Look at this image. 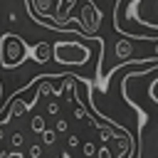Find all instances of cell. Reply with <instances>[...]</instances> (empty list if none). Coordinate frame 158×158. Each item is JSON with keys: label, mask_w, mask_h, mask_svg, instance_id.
I'll list each match as a JSON object with an SVG mask.
<instances>
[{"label": "cell", "mask_w": 158, "mask_h": 158, "mask_svg": "<svg viewBox=\"0 0 158 158\" xmlns=\"http://www.w3.org/2000/svg\"><path fill=\"white\" fill-rule=\"evenodd\" d=\"M131 54V44L128 42H116V59H126Z\"/></svg>", "instance_id": "5"}, {"label": "cell", "mask_w": 158, "mask_h": 158, "mask_svg": "<svg viewBox=\"0 0 158 158\" xmlns=\"http://www.w3.org/2000/svg\"><path fill=\"white\" fill-rule=\"evenodd\" d=\"M52 59L64 67H84L91 59V47L79 40H62L52 44Z\"/></svg>", "instance_id": "2"}, {"label": "cell", "mask_w": 158, "mask_h": 158, "mask_svg": "<svg viewBox=\"0 0 158 158\" xmlns=\"http://www.w3.org/2000/svg\"><path fill=\"white\" fill-rule=\"evenodd\" d=\"M84 153H86V156H94V146L86 143V146H84Z\"/></svg>", "instance_id": "14"}, {"label": "cell", "mask_w": 158, "mask_h": 158, "mask_svg": "<svg viewBox=\"0 0 158 158\" xmlns=\"http://www.w3.org/2000/svg\"><path fill=\"white\" fill-rule=\"evenodd\" d=\"M74 116H77V118H86V109H84V106L79 104V106L74 109Z\"/></svg>", "instance_id": "9"}, {"label": "cell", "mask_w": 158, "mask_h": 158, "mask_svg": "<svg viewBox=\"0 0 158 158\" xmlns=\"http://www.w3.org/2000/svg\"><path fill=\"white\" fill-rule=\"evenodd\" d=\"M148 94H151V99H153V104H158V77L151 81V89H148Z\"/></svg>", "instance_id": "8"}, {"label": "cell", "mask_w": 158, "mask_h": 158, "mask_svg": "<svg viewBox=\"0 0 158 158\" xmlns=\"http://www.w3.org/2000/svg\"><path fill=\"white\" fill-rule=\"evenodd\" d=\"M42 156V148L40 146H32V153H30V158H40Z\"/></svg>", "instance_id": "12"}, {"label": "cell", "mask_w": 158, "mask_h": 158, "mask_svg": "<svg viewBox=\"0 0 158 158\" xmlns=\"http://www.w3.org/2000/svg\"><path fill=\"white\" fill-rule=\"evenodd\" d=\"M126 17L146 30L158 32V0H131L126 7Z\"/></svg>", "instance_id": "3"}, {"label": "cell", "mask_w": 158, "mask_h": 158, "mask_svg": "<svg viewBox=\"0 0 158 158\" xmlns=\"http://www.w3.org/2000/svg\"><path fill=\"white\" fill-rule=\"evenodd\" d=\"M32 47L12 32H2L0 35V69H17L27 57H30Z\"/></svg>", "instance_id": "1"}, {"label": "cell", "mask_w": 158, "mask_h": 158, "mask_svg": "<svg viewBox=\"0 0 158 158\" xmlns=\"http://www.w3.org/2000/svg\"><path fill=\"white\" fill-rule=\"evenodd\" d=\"M54 138H57V131H52V128H44L42 131V141L44 143H54Z\"/></svg>", "instance_id": "7"}, {"label": "cell", "mask_w": 158, "mask_h": 158, "mask_svg": "<svg viewBox=\"0 0 158 158\" xmlns=\"http://www.w3.org/2000/svg\"><path fill=\"white\" fill-rule=\"evenodd\" d=\"M22 141H25L22 133H15V136H12V146H22Z\"/></svg>", "instance_id": "11"}, {"label": "cell", "mask_w": 158, "mask_h": 158, "mask_svg": "<svg viewBox=\"0 0 158 158\" xmlns=\"http://www.w3.org/2000/svg\"><path fill=\"white\" fill-rule=\"evenodd\" d=\"M57 131H67V121H64V118L57 121Z\"/></svg>", "instance_id": "13"}, {"label": "cell", "mask_w": 158, "mask_h": 158, "mask_svg": "<svg viewBox=\"0 0 158 158\" xmlns=\"http://www.w3.org/2000/svg\"><path fill=\"white\" fill-rule=\"evenodd\" d=\"M69 146H79V136H72L69 138Z\"/></svg>", "instance_id": "15"}, {"label": "cell", "mask_w": 158, "mask_h": 158, "mask_svg": "<svg viewBox=\"0 0 158 158\" xmlns=\"http://www.w3.org/2000/svg\"><path fill=\"white\" fill-rule=\"evenodd\" d=\"M99 131H101V138H104V141H109V138H111V136H114V133H111V131H109V128H106V126H101V128H99Z\"/></svg>", "instance_id": "10"}, {"label": "cell", "mask_w": 158, "mask_h": 158, "mask_svg": "<svg viewBox=\"0 0 158 158\" xmlns=\"http://www.w3.org/2000/svg\"><path fill=\"white\" fill-rule=\"evenodd\" d=\"M30 57L37 62V64H44L49 57H52V44H47V42H37L35 47H32V52H30Z\"/></svg>", "instance_id": "4"}, {"label": "cell", "mask_w": 158, "mask_h": 158, "mask_svg": "<svg viewBox=\"0 0 158 158\" xmlns=\"http://www.w3.org/2000/svg\"><path fill=\"white\" fill-rule=\"evenodd\" d=\"M32 131H35V133H42V131H44V118H42V116H35V118H32Z\"/></svg>", "instance_id": "6"}]
</instances>
